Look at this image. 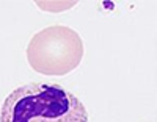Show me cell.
I'll list each match as a JSON object with an SVG mask.
<instances>
[{
  "instance_id": "2",
  "label": "cell",
  "mask_w": 157,
  "mask_h": 122,
  "mask_svg": "<svg viewBox=\"0 0 157 122\" xmlns=\"http://www.w3.org/2000/svg\"><path fill=\"white\" fill-rule=\"evenodd\" d=\"M83 58V41L77 31L54 25L38 31L27 46L30 67L47 77H63L72 72Z\"/></svg>"
},
{
  "instance_id": "1",
  "label": "cell",
  "mask_w": 157,
  "mask_h": 122,
  "mask_svg": "<svg viewBox=\"0 0 157 122\" xmlns=\"http://www.w3.org/2000/svg\"><path fill=\"white\" fill-rule=\"evenodd\" d=\"M0 122H90L85 105L57 83L21 85L5 97Z\"/></svg>"
}]
</instances>
